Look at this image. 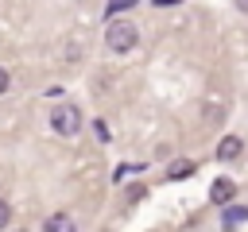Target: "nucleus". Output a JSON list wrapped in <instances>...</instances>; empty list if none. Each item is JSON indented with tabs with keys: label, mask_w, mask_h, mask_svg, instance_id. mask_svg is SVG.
<instances>
[{
	"label": "nucleus",
	"mask_w": 248,
	"mask_h": 232,
	"mask_svg": "<svg viewBox=\"0 0 248 232\" xmlns=\"http://www.w3.org/2000/svg\"><path fill=\"white\" fill-rule=\"evenodd\" d=\"M105 43H108V50L112 54H128V50H136V43H140V27L136 23H128V19H108V27H105Z\"/></svg>",
	"instance_id": "obj_1"
},
{
	"label": "nucleus",
	"mask_w": 248,
	"mask_h": 232,
	"mask_svg": "<svg viewBox=\"0 0 248 232\" xmlns=\"http://www.w3.org/2000/svg\"><path fill=\"white\" fill-rule=\"evenodd\" d=\"M50 128H54L58 135H78V128H81L78 104H58V108L50 112Z\"/></svg>",
	"instance_id": "obj_2"
},
{
	"label": "nucleus",
	"mask_w": 248,
	"mask_h": 232,
	"mask_svg": "<svg viewBox=\"0 0 248 232\" xmlns=\"http://www.w3.org/2000/svg\"><path fill=\"white\" fill-rule=\"evenodd\" d=\"M236 197V182L232 178H213V186H209V201L213 205H229Z\"/></svg>",
	"instance_id": "obj_3"
},
{
	"label": "nucleus",
	"mask_w": 248,
	"mask_h": 232,
	"mask_svg": "<svg viewBox=\"0 0 248 232\" xmlns=\"http://www.w3.org/2000/svg\"><path fill=\"white\" fill-rule=\"evenodd\" d=\"M240 151H244L240 135H225V139L217 143V159H221V162H232V159H240Z\"/></svg>",
	"instance_id": "obj_4"
},
{
	"label": "nucleus",
	"mask_w": 248,
	"mask_h": 232,
	"mask_svg": "<svg viewBox=\"0 0 248 232\" xmlns=\"http://www.w3.org/2000/svg\"><path fill=\"white\" fill-rule=\"evenodd\" d=\"M46 232H74L78 224H74V217H66V213H54V217H46V224H43Z\"/></svg>",
	"instance_id": "obj_5"
},
{
	"label": "nucleus",
	"mask_w": 248,
	"mask_h": 232,
	"mask_svg": "<svg viewBox=\"0 0 248 232\" xmlns=\"http://www.w3.org/2000/svg\"><path fill=\"white\" fill-rule=\"evenodd\" d=\"M221 220H225V228H232V224H244V220H248V205H229Z\"/></svg>",
	"instance_id": "obj_6"
},
{
	"label": "nucleus",
	"mask_w": 248,
	"mask_h": 232,
	"mask_svg": "<svg viewBox=\"0 0 248 232\" xmlns=\"http://www.w3.org/2000/svg\"><path fill=\"white\" fill-rule=\"evenodd\" d=\"M128 8H136V0H108V12H105V19H112V15H120V12H128Z\"/></svg>",
	"instance_id": "obj_7"
},
{
	"label": "nucleus",
	"mask_w": 248,
	"mask_h": 232,
	"mask_svg": "<svg viewBox=\"0 0 248 232\" xmlns=\"http://www.w3.org/2000/svg\"><path fill=\"white\" fill-rule=\"evenodd\" d=\"M190 170H194V166H190V162H174V166H170V170H167V174H170V178H186V174H190Z\"/></svg>",
	"instance_id": "obj_8"
},
{
	"label": "nucleus",
	"mask_w": 248,
	"mask_h": 232,
	"mask_svg": "<svg viewBox=\"0 0 248 232\" xmlns=\"http://www.w3.org/2000/svg\"><path fill=\"white\" fill-rule=\"evenodd\" d=\"M8 224H12V205L0 197V228H8Z\"/></svg>",
	"instance_id": "obj_9"
},
{
	"label": "nucleus",
	"mask_w": 248,
	"mask_h": 232,
	"mask_svg": "<svg viewBox=\"0 0 248 232\" xmlns=\"http://www.w3.org/2000/svg\"><path fill=\"white\" fill-rule=\"evenodd\" d=\"M0 93H8V70L0 66Z\"/></svg>",
	"instance_id": "obj_10"
},
{
	"label": "nucleus",
	"mask_w": 248,
	"mask_h": 232,
	"mask_svg": "<svg viewBox=\"0 0 248 232\" xmlns=\"http://www.w3.org/2000/svg\"><path fill=\"white\" fill-rule=\"evenodd\" d=\"M236 8H240V12H248V0H236Z\"/></svg>",
	"instance_id": "obj_11"
}]
</instances>
